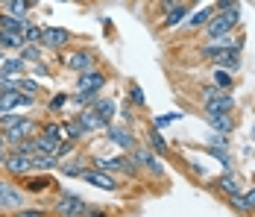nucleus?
I'll return each mask as SVG.
<instances>
[{
  "mask_svg": "<svg viewBox=\"0 0 255 217\" xmlns=\"http://www.w3.org/2000/svg\"><path fill=\"white\" fill-rule=\"evenodd\" d=\"M238 26H241V6L214 12V18L203 26V35L205 38H223V35H232Z\"/></svg>",
  "mask_w": 255,
  "mask_h": 217,
  "instance_id": "nucleus-1",
  "label": "nucleus"
},
{
  "mask_svg": "<svg viewBox=\"0 0 255 217\" xmlns=\"http://www.w3.org/2000/svg\"><path fill=\"white\" fill-rule=\"evenodd\" d=\"M94 212V206H88L82 197L71 194L68 188H59V197L53 203V215L56 217H88Z\"/></svg>",
  "mask_w": 255,
  "mask_h": 217,
  "instance_id": "nucleus-2",
  "label": "nucleus"
},
{
  "mask_svg": "<svg viewBox=\"0 0 255 217\" xmlns=\"http://www.w3.org/2000/svg\"><path fill=\"white\" fill-rule=\"evenodd\" d=\"M129 159L135 162V168L141 170V173H150V176H155V179H164V168L158 165V156H155L147 144L138 141V144L129 150Z\"/></svg>",
  "mask_w": 255,
  "mask_h": 217,
  "instance_id": "nucleus-3",
  "label": "nucleus"
},
{
  "mask_svg": "<svg viewBox=\"0 0 255 217\" xmlns=\"http://www.w3.org/2000/svg\"><path fill=\"white\" fill-rule=\"evenodd\" d=\"M62 62H65V68H68V71H74L77 76H79V73L94 71V68H100V65H97V53H94L91 47H74L65 59H62Z\"/></svg>",
  "mask_w": 255,
  "mask_h": 217,
  "instance_id": "nucleus-4",
  "label": "nucleus"
},
{
  "mask_svg": "<svg viewBox=\"0 0 255 217\" xmlns=\"http://www.w3.org/2000/svg\"><path fill=\"white\" fill-rule=\"evenodd\" d=\"M94 168H103V170H109V173H115V176H127V179H138V173H141V170L135 168V162L129 159V153H118L112 159H97Z\"/></svg>",
  "mask_w": 255,
  "mask_h": 217,
  "instance_id": "nucleus-5",
  "label": "nucleus"
},
{
  "mask_svg": "<svg viewBox=\"0 0 255 217\" xmlns=\"http://www.w3.org/2000/svg\"><path fill=\"white\" fill-rule=\"evenodd\" d=\"M74 32L65 29V26H47L44 24V35H41V50H50V53H62L74 44Z\"/></svg>",
  "mask_w": 255,
  "mask_h": 217,
  "instance_id": "nucleus-6",
  "label": "nucleus"
},
{
  "mask_svg": "<svg viewBox=\"0 0 255 217\" xmlns=\"http://www.w3.org/2000/svg\"><path fill=\"white\" fill-rule=\"evenodd\" d=\"M103 135H106L109 144L118 147V150H124V153H129L132 147L138 144V135L132 132V126H127V123H109V126L103 129Z\"/></svg>",
  "mask_w": 255,
  "mask_h": 217,
  "instance_id": "nucleus-7",
  "label": "nucleus"
},
{
  "mask_svg": "<svg viewBox=\"0 0 255 217\" xmlns=\"http://www.w3.org/2000/svg\"><path fill=\"white\" fill-rule=\"evenodd\" d=\"M3 173L21 182L24 176L32 173V156H26V153H21V150L9 147V153H6V165H3Z\"/></svg>",
  "mask_w": 255,
  "mask_h": 217,
  "instance_id": "nucleus-8",
  "label": "nucleus"
},
{
  "mask_svg": "<svg viewBox=\"0 0 255 217\" xmlns=\"http://www.w3.org/2000/svg\"><path fill=\"white\" fill-rule=\"evenodd\" d=\"M26 206V194L12 179H0V212H18Z\"/></svg>",
  "mask_w": 255,
  "mask_h": 217,
  "instance_id": "nucleus-9",
  "label": "nucleus"
},
{
  "mask_svg": "<svg viewBox=\"0 0 255 217\" xmlns=\"http://www.w3.org/2000/svg\"><path fill=\"white\" fill-rule=\"evenodd\" d=\"M21 188H24L26 197H41V194H47V191H59L56 179L47 176V173H29V176H24Z\"/></svg>",
  "mask_w": 255,
  "mask_h": 217,
  "instance_id": "nucleus-10",
  "label": "nucleus"
},
{
  "mask_svg": "<svg viewBox=\"0 0 255 217\" xmlns=\"http://www.w3.org/2000/svg\"><path fill=\"white\" fill-rule=\"evenodd\" d=\"M82 179H85L88 185L100 188V191H118V188H121V179H118L115 173H109V170H103V168H94V165L85 168Z\"/></svg>",
  "mask_w": 255,
  "mask_h": 217,
  "instance_id": "nucleus-11",
  "label": "nucleus"
},
{
  "mask_svg": "<svg viewBox=\"0 0 255 217\" xmlns=\"http://www.w3.org/2000/svg\"><path fill=\"white\" fill-rule=\"evenodd\" d=\"M35 132H38V123H35V118L24 115V121H21V123H15V126L3 129V138H6V147H15V144H21L24 138H32Z\"/></svg>",
  "mask_w": 255,
  "mask_h": 217,
  "instance_id": "nucleus-12",
  "label": "nucleus"
},
{
  "mask_svg": "<svg viewBox=\"0 0 255 217\" xmlns=\"http://www.w3.org/2000/svg\"><path fill=\"white\" fill-rule=\"evenodd\" d=\"M109 73L100 71V68H94V71L88 73H79L77 76V91H97V94H103V88L109 85Z\"/></svg>",
  "mask_w": 255,
  "mask_h": 217,
  "instance_id": "nucleus-13",
  "label": "nucleus"
},
{
  "mask_svg": "<svg viewBox=\"0 0 255 217\" xmlns=\"http://www.w3.org/2000/svg\"><path fill=\"white\" fill-rule=\"evenodd\" d=\"M203 103L205 115H217V112H235V94L232 91H220L217 97H208V100H200Z\"/></svg>",
  "mask_w": 255,
  "mask_h": 217,
  "instance_id": "nucleus-14",
  "label": "nucleus"
},
{
  "mask_svg": "<svg viewBox=\"0 0 255 217\" xmlns=\"http://www.w3.org/2000/svg\"><path fill=\"white\" fill-rule=\"evenodd\" d=\"M205 123L211 126V132H220V135H232L238 121L232 118V112H217V115H205Z\"/></svg>",
  "mask_w": 255,
  "mask_h": 217,
  "instance_id": "nucleus-15",
  "label": "nucleus"
},
{
  "mask_svg": "<svg viewBox=\"0 0 255 217\" xmlns=\"http://www.w3.org/2000/svg\"><path fill=\"white\" fill-rule=\"evenodd\" d=\"M214 191L223 194V197H235V194L244 191V185H241V179H238L232 170H226V173H220V176L214 179Z\"/></svg>",
  "mask_w": 255,
  "mask_h": 217,
  "instance_id": "nucleus-16",
  "label": "nucleus"
},
{
  "mask_svg": "<svg viewBox=\"0 0 255 217\" xmlns=\"http://www.w3.org/2000/svg\"><path fill=\"white\" fill-rule=\"evenodd\" d=\"M29 73V65L18 53H9L3 62H0V76H26Z\"/></svg>",
  "mask_w": 255,
  "mask_h": 217,
  "instance_id": "nucleus-17",
  "label": "nucleus"
},
{
  "mask_svg": "<svg viewBox=\"0 0 255 217\" xmlns=\"http://www.w3.org/2000/svg\"><path fill=\"white\" fill-rule=\"evenodd\" d=\"M194 9H191V3L185 0V3H179L176 9H170L167 15H161V29H176L182 21H188V15H191Z\"/></svg>",
  "mask_w": 255,
  "mask_h": 217,
  "instance_id": "nucleus-18",
  "label": "nucleus"
},
{
  "mask_svg": "<svg viewBox=\"0 0 255 217\" xmlns=\"http://www.w3.org/2000/svg\"><path fill=\"white\" fill-rule=\"evenodd\" d=\"M77 118H79V123H82V129L88 132V135H97V132H103L109 123L103 121L100 115L94 112V109H82V112H77Z\"/></svg>",
  "mask_w": 255,
  "mask_h": 217,
  "instance_id": "nucleus-19",
  "label": "nucleus"
},
{
  "mask_svg": "<svg viewBox=\"0 0 255 217\" xmlns=\"http://www.w3.org/2000/svg\"><path fill=\"white\" fill-rule=\"evenodd\" d=\"M88 109H94L106 123H115V118H118V100H112V97H103L100 94L91 106H88Z\"/></svg>",
  "mask_w": 255,
  "mask_h": 217,
  "instance_id": "nucleus-20",
  "label": "nucleus"
},
{
  "mask_svg": "<svg viewBox=\"0 0 255 217\" xmlns=\"http://www.w3.org/2000/svg\"><path fill=\"white\" fill-rule=\"evenodd\" d=\"M147 147L153 150L155 156H167V153H170V144L164 141V132H161V129H155L153 123L147 126Z\"/></svg>",
  "mask_w": 255,
  "mask_h": 217,
  "instance_id": "nucleus-21",
  "label": "nucleus"
},
{
  "mask_svg": "<svg viewBox=\"0 0 255 217\" xmlns=\"http://www.w3.org/2000/svg\"><path fill=\"white\" fill-rule=\"evenodd\" d=\"M217 68H223V71H229V73H238L241 71V50H223L217 59H211Z\"/></svg>",
  "mask_w": 255,
  "mask_h": 217,
  "instance_id": "nucleus-22",
  "label": "nucleus"
},
{
  "mask_svg": "<svg viewBox=\"0 0 255 217\" xmlns=\"http://www.w3.org/2000/svg\"><path fill=\"white\" fill-rule=\"evenodd\" d=\"M59 123H62V138H68V141H77L79 144V141L88 135V132L82 129V123H79L77 115H74V118H65V121H59Z\"/></svg>",
  "mask_w": 255,
  "mask_h": 217,
  "instance_id": "nucleus-23",
  "label": "nucleus"
},
{
  "mask_svg": "<svg viewBox=\"0 0 255 217\" xmlns=\"http://www.w3.org/2000/svg\"><path fill=\"white\" fill-rule=\"evenodd\" d=\"M50 170H59V159L53 153H35L32 156V173H50Z\"/></svg>",
  "mask_w": 255,
  "mask_h": 217,
  "instance_id": "nucleus-24",
  "label": "nucleus"
},
{
  "mask_svg": "<svg viewBox=\"0 0 255 217\" xmlns=\"http://www.w3.org/2000/svg\"><path fill=\"white\" fill-rule=\"evenodd\" d=\"M26 24H29V18H15V15H9V12H0V29H9V32L24 35Z\"/></svg>",
  "mask_w": 255,
  "mask_h": 217,
  "instance_id": "nucleus-25",
  "label": "nucleus"
},
{
  "mask_svg": "<svg viewBox=\"0 0 255 217\" xmlns=\"http://www.w3.org/2000/svg\"><path fill=\"white\" fill-rule=\"evenodd\" d=\"M21 47H24V35L9 32V29H0V50H6V53H18Z\"/></svg>",
  "mask_w": 255,
  "mask_h": 217,
  "instance_id": "nucleus-26",
  "label": "nucleus"
},
{
  "mask_svg": "<svg viewBox=\"0 0 255 217\" xmlns=\"http://www.w3.org/2000/svg\"><path fill=\"white\" fill-rule=\"evenodd\" d=\"M214 18V6H203L200 12H194V15H188V29H203L208 21Z\"/></svg>",
  "mask_w": 255,
  "mask_h": 217,
  "instance_id": "nucleus-27",
  "label": "nucleus"
},
{
  "mask_svg": "<svg viewBox=\"0 0 255 217\" xmlns=\"http://www.w3.org/2000/svg\"><path fill=\"white\" fill-rule=\"evenodd\" d=\"M18 56L24 59L26 65H35V62H44V50L38 47V44H24V47L18 50Z\"/></svg>",
  "mask_w": 255,
  "mask_h": 217,
  "instance_id": "nucleus-28",
  "label": "nucleus"
},
{
  "mask_svg": "<svg viewBox=\"0 0 255 217\" xmlns=\"http://www.w3.org/2000/svg\"><path fill=\"white\" fill-rule=\"evenodd\" d=\"M97 97H100L97 91H77V94H71V103H68V106H74V109L82 112V109H88Z\"/></svg>",
  "mask_w": 255,
  "mask_h": 217,
  "instance_id": "nucleus-29",
  "label": "nucleus"
},
{
  "mask_svg": "<svg viewBox=\"0 0 255 217\" xmlns=\"http://www.w3.org/2000/svg\"><path fill=\"white\" fill-rule=\"evenodd\" d=\"M41 35H44V24L29 21L26 29H24V44H38V47H41Z\"/></svg>",
  "mask_w": 255,
  "mask_h": 217,
  "instance_id": "nucleus-30",
  "label": "nucleus"
},
{
  "mask_svg": "<svg viewBox=\"0 0 255 217\" xmlns=\"http://www.w3.org/2000/svg\"><path fill=\"white\" fill-rule=\"evenodd\" d=\"M85 168H88V165H82V162H59V173H65V176H71V179H82Z\"/></svg>",
  "mask_w": 255,
  "mask_h": 217,
  "instance_id": "nucleus-31",
  "label": "nucleus"
},
{
  "mask_svg": "<svg viewBox=\"0 0 255 217\" xmlns=\"http://www.w3.org/2000/svg\"><path fill=\"white\" fill-rule=\"evenodd\" d=\"M226 203H229V209H232V212H238V215H244V217H253L250 206H247V200H244V191H241V194H235V197H226Z\"/></svg>",
  "mask_w": 255,
  "mask_h": 217,
  "instance_id": "nucleus-32",
  "label": "nucleus"
},
{
  "mask_svg": "<svg viewBox=\"0 0 255 217\" xmlns=\"http://www.w3.org/2000/svg\"><path fill=\"white\" fill-rule=\"evenodd\" d=\"M211 79H214V85L223 88V91H232V85H235V73H229V71H214Z\"/></svg>",
  "mask_w": 255,
  "mask_h": 217,
  "instance_id": "nucleus-33",
  "label": "nucleus"
},
{
  "mask_svg": "<svg viewBox=\"0 0 255 217\" xmlns=\"http://www.w3.org/2000/svg\"><path fill=\"white\" fill-rule=\"evenodd\" d=\"M68 103H71V94H68V91H56V94L47 100V112H62Z\"/></svg>",
  "mask_w": 255,
  "mask_h": 217,
  "instance_id": "nucleus-34",
  "label": "nucleus"
},
{
  "mask_svg": "<svg viewBox=\"0 0 255 217\" xmlns=\"http://www.w3.org/2000/svg\"><path fill=\"white\" fill-rule=\"evenodd\" d=\"M6 12L15 15V18H26V15H29V3H26V0H12V3L6 6Z\"/></svg>",
  "mask_w": 255,
  "mask_h": 217,
  "instance_id": "nucleus-35",
  "label": "nucleus"
},
{
  "mask_svg": "<svg viewBox=\"0 0 255 217\" xmlns=\"http://www.w3.org/2000/svg\"><path fill=\"white\" fill-rule=\"evenodd\" d=\"M21 91H24V94L38 97V94H41V85H38V82H35V79L26 73V76H21Z\"/></svg>",
  "mask_w": 255,
  "mask_h": 217,
  "instance_id": "nucleus-36",
  "label": "nucleus"
},
{
  "mask_svg": "<svg viewBox=\"0 0 255 217\" xmlns=\"http://www.w3.org/2000/svg\"><path fill=\"white\" fill-rule=\"evenodd\" d=\"M129 103H132L135 109H144L147 97H144V91H141V85H129Z\"/></svg>",
  "mask_w": 255,
  "mask_h": 217,
  "instance_id": "nucleus-37",
  "label": "nucleus"
},
{
  "mask_svg": "<svg viewBox=\"0 0 255 217\" xmlns=\"http://www.w3.org/2000/svg\"><path fill=\"white\" fill-rule=\"evenodd\" d=\"M12 217H50L44 209H32V206H24V209H18V212H9Z\"/></svg>",
  "mask_w": 255,
  "mask_h": 217,
  "instance_id": "nucleus-38",
  "label": "nucleus"
},
{
  "mask_svg": "<svg viewBox=\"0 0 255 217\" xmlns=\"http://www.w3.org/2000/svg\"><path fill=\"white\" fill-rule=\"evenodd\" d=\"M24 121V112H6L3 118H0V129H9V126H15V123Z\"/></svg>",
  "mask_w": 255,
  "mask_h": 217,
  "instance_id": "nucleus-39",
  "label": "nucleus"
},
{
  "mask_svg": "<svg viewBox=\"0 0 255 217\" xmlns=\"http://www.w3.org/2000/svg\"><path fill=\"white\" fill-rule=\"evenodd\" d=\"M32 76H38V79H50L53 76V71H50V65H44V62H35V65H32Z\"/></svg>",
  "mask_w": 255,
  "mask_h": 217,
  "instance_id": "nucleus-40",
  "label": "nucleus"
},
{
  "mask_svg": "<svg viewBox=\"0 0 255 217\" xmlns=\"http://www.w3.org/2000/svg\"><path fill=\"white\" fill-rule=\"evenodd\" d=\"M179 115H155L153 118V126L155 129H161V132H164V129H167V126H170V123L176 121Z\"/></svg>",
  "mask_w": 255,
  "mask_h": 217,
  "instance_id": "nucleus-41",
  "label": "nucleus"
},
{
  "mask_svg": "<svg viewBox=\"0 0 255 217\" xmlns=\"http://www.w3.org/2000/svg\"><path fill=\"white\" fill-rule=\"evenodd\" d=\"M179 3H185V0H158V3H155V9H158V15H167L170 9H176Z\"/></svg>",
  "mask_w": 255,
  "mask_h": 217,
  "instance_id": "nucleus-42",
  "label": "nucleus"
},
{
  "mask_svg": "<svg viewBox=\"0 0 255 217\" xmlns=\"http://www.w3.org/2000/svg\"><path fill=\"white\" fill-rule=\"evenodd\" d=\"M121 112H124V123H127V126H132V123L138 121V118H135V106H132V103H124V106H121Z\"/></svg>",
  "mask_w": 255,
  "mask_h": 217,
  "instance_id": "nucleus-43",
  "label": "nucleus"
},
{
  "mask_svg": "<svg viewBox=\"0 0 255 217\" xmlns=\"http://www.w3.org/2000/svg\"><path fill=\"white\" fill-rule=\"evenodd\" d=\"M208 141H211V147H220V150H226V147H229V141H226V135H220V132H214V135H211Z\"/></svg>",
  "mask_w": 255,
  "mask_h": 217,
  "instance_id": "nucleus-44",
  "label": "nucleus"
},
{
  "mask_svg": "<svg viewBox=\"0 0 255 217\" xmlns=\"http://www.w3.org/2000/svg\"><path fill=\"white\" fill-rule=\"evenodd\" d=\"M244 200H247V206H250V212L255 215V188H244Z\"/></svg>",
  "mask_w": 255,
  "mask_h": 217,
  "instance_id": "nucleus-45",
  "label": "nucleus"
},
{
  "mask_svg": "<svg viewBox=\"0 0 255 217\" xmlns=\"http://www.w3.org/2000/svg\"><path fill=\"white\" fill-rule=\"evenodd\" d=\"M238 6V0H217L214 3V12H223V9H235Z\"/></svg>",
  "mask_w": 255,
  "mask_h": 217,
  "instance_id": "nucleus-46",
  "label": "nucleus"
},
{
  "mask_svg": "<svg viewBox=\"0 0 255 217\" xmlns=\"http://www.w3.org/2000/svg\"><path fill=\"white\" fill-rule=\"evenodd\" d=\"M6 153H9V147H6V150H0V170H3V165H6Z\"/></svg>",
  "mask_w": 255,
  "mask_h": 217,
  "instance_id": "nucleus-47",
  "label": "nucleus"
},
{
  "mask_svg": "<svg viewBox=\"0 0 255 217\" xmlns=\"http://www.w3.org/2000/svg\"><path fill=\"white\" fill-rule=\"evenodd\" d=\"M29 3V9H35V6H41V0H26Z\"/></svg>",
  "mask_w": 255,
  "mask_h": 217,
  "instance_id": "nucleus-48",
  "label": "nucleus"
},
{
  "mask_svg": "<svg viewBox=\"0 0 255 217\" xmlns=\"http://www.w3.org/2000/svg\"><path fill=\"white\" fill-rule=\"evenodd\" d=\"M0 150H6V138H3V129H0Z\"/></svg>",
  "mask_w": 255,
  "mask_h": 217,
  "instance_id": "nucleus-49",
  "label": "nucleus"
},
{
  "mask_svg": "<svg viewBox=\"0 0 255 217\" xmlns=\"http://www.w3.org/2000/svg\"><path fill=\"white\" fill-rule=\"evenodd\" d=\"M188 3H191V9H197V6H200L203 0H188Z\"/></svg>",
  "mask_w": 255,
  "mask_h": 217,
  "instance_id": "nucleus-50",
  "label": "nucleus"
},
{
  "mask_svg": "<svg viewBox=\"0 0 255 217\" xmlns=\"http://www.w3.org/2000/svg\"><path fill=\"white\" fill-rule=\"evenodd\" d=\"M6 56H9V53H6V50H0V62H3V59H6Z\"/></svg>",
  "mask_w": 255,
  "mask_h": 217,
  "instance_id": "nucleus-51",
  "label": "nucleus"
},
{
  "mask_svg": "<svg viewBox=\"0 0 255 217\" xmlns=\"http://www.w3.org/2000/svg\"><path fill=\"white\" fill-rule=\"evenodd\" d=\"M3 115H6V112H3V106H0V118H3Z\"/></svg>",
  "mask_w": 255,
  "mask_h": 217,
  "instance_id": "nucleus-52",
  "label": "nucleus"
},
{
  "mask_svg": "<svg viewBox=\"0 0 255 217\" xmlns=\"http://www.w3.org/2000/svg\"><path fill=\"white\" fill-rule=\"evenodd\" d=\"M0 94H3V79H0Z\"/></svg>",
  "mask_w": 255,
  "mask_h": 217,
  "instance_id": "nucleus-53",
  "label": "nucleus"
},
{
  "mask_svg": "<svg viewBox=\"0 0 255 217\" xmlns=\"http://www.w3.org/2000/svg\"><path fill=\"white\" fill-rule=\"evenodd\" d=\"M147 3H153V6H155V3H158V0H147Z\"/></svg>",
  "mask_w": 255,
  "mask_h": 217,
  "instance_id": "nucleus-54",
  "label": "nucleus"
},
{
  "mask_svg": "<svg viewBox=\"0 0 255 217\" xmlns=\"http://www.w3.org/2000/svg\"><path fill=\"white\" fill-rule=\"evenodd\" d=\"M253 144H255V129H253Z\"/></svg>",
  "mask_w": 255,
  "mask_h": 217,
  "instance_id": "nucleus-55",
  "label": "nucleus"
},
{
  "mask_svg": "<svg viewBox=\"0 0 255 217\" xmlns=\"http://www.w3.org/2000/svg\"><path fill=\"white\" fill-rule=\"evenodd\" d=\"M56 3H68V0H56Z\"/></svg>",
  "mask_w": 255,
  "mask_h": 217,
  "instance_id": "nucleus-56",
  "label": "nucleus"
}]
</instances>
